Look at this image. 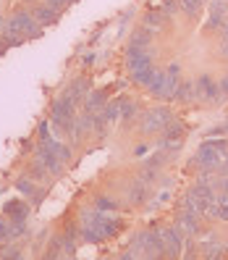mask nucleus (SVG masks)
I'll return each mask as SVG.
<instances>
[{"mask_svg": "<svg viewBox=\"0 0 228 260\" xmlns=\"http://www.w3.org/2000/svg\"><path fill=\"white\" fill-rule=\"evenodd\" d=\"M29 179H32V181H48V168H45L42 163L32 166V168H29Z\"/></svg>", "mask_w": 228, "mask_h": 260, "instance_id": "2eb2a0df", "label": "nucleus"}, {"mask_svg": "<svg viewBox=\"0 0 228 260\" xmlns=\"http://www.w3.org/2000/svg\"><path fill=\"white\" fill-rule=\"evenodd\" d=\"M197 168H200V171H202V168H220V163H223V155H220V152L215 150V147H212V142L207 140L200 150H197V155H194V160H192Z\"/></svg>", "mask_w": 228, "mask_h": 260, "instance_id": "20e7f679", "label": "nucleus"}, {"mask_svg": "<svg viewBox=\"0 0 228 260\" xmlns=\"http://www.w3.org/2000/svg\"><path fill=\"white\" fill-rule=\"evenodd\" d=\"M68 3H73V0H48V6H50L53 11H60V8L68 6Z\"/></svg>", "mask_w": 228, "mask_h": 260, "instance_id": "aec40b11", "label": "nucleus"}, {"mask_svg": "<svg viewBox=\"0 0 228 260\" xmlns=\"http://www.w3.org/2000/svg\"><path fill=\"white\" fill-rule=\"evenodd\" d=\"M16 189H19L24 197H29V200H37V187L32 184V179H29V176L16 179Z\"/></svg>", "mask_w": 228, "mask_h": 260, "instance_id": "9b49d317", "label": "nucleus"}, {"mask_svg": "<svg viewBox=\"0 0 228 260\" xmlns=\"http://www.w3.org/2000/svg\"><path fill=\"white\" fill-rule=\"evenodd\" d=\"M223 37L228 40V21H225V26H223Z\"/></svg>", "mask_w": 228, "mask_h": 260, "instance_id": "b1692460", "label": "nucleus"}, {"mask_svg": "<svg viewBox=\"0 0 228 260\" xmlns=\"http://www.w3.org/2000/svg\"><path fill=\"white\" fill-rule=\"evenodd\" d=\"M178 8L184 11L189 19H197L202 11V0H178Z\"/></svg>", "mask_w": 228, "mask_h": 260, "instance_id": "f8f14e48", "label": "nucleus"}, {"mask_svg": "<svg viewBox=\"0 0 228 260\" xmlns=\"http://www.w3.org/2000/svg\"><path fill=\"white\" fill-rule=\"evenodd\" d=\"M210 142H212V147H215L220 155H228V140H223V137H220V140H210Z\"/></svg>", "mask_w": 228, "mask_h": 260, "instance_id": "6ab92c4d", "label": "nucleus"}, {"mask_svg": "<svg viewBox=\"0 0 228 260\" xmlns=\"http://www.w3.org/2000/svg\"><path fill=\"white\" fill-rule=\"evenodd\" d=\"M165 76L173 82H181V63H171L168 69H165Z\"/></svg>", "mask_w": 228, "mask_h": 260, "instance_id": "a211bd4d", "label": "nucleus"}, {"mask_svg": "<svg viewBox=\"0 0 228 260\" xmlns=\"http://www.w3.org/2000/svg\"><path fill=\"white\" fill-rule=\"evenodd\" d=\"M105 105H108V95L97 89V92H89V95H87V100H84V111H89V113H100Z\"/></svg>", "mask_w": 228, "mask_h": 260, "instance_id": "6e6552de", "label": "nucleus"}, {"mask_svg": "<svg viewBox=\"0 0 228 260\" xmlns=\"http://www.w3.org/2000/svg\"><path fill=\"white\" fill-rule=\"evenodd\" d=\"M160 11L165 13V16H173V13L178 11V0H163V6H160Z\"/></svg>", "mask_w": 228, "mask_h": 260, "instance_id": "f3484780", "label": "nucleus"}, {"mask_svg": "<svg viewBox=\"0 0 228 260\" xmlns=\"http://www.w3.org/2000/svg\"><path fill=\"white\" fill-rule=\"evenodd\" d=\"M194 89H197V103H220L223 100L220 87L210 74H202L200 79L194 82Z\"/></svg>", "mask_w": 228, "mask_h": 260, "instance_id": "7ed1b4c3", "label": "nucleus"}, {"mask_svg": "<svg viewBox=\"0 0 228 260\" xmlns=\"http://www.w3.org/2000/svg\"><path fill=\"white\" fill-rule=\"evenodd\" d=\"M0 26H6V21H3V19H0Z\"/></svg>", "mask_w": 228, "mask_h": 260, "instance_id": "393cba45", "label": "nucleus"}, {"mask_svg": "<svg viewBox=\"0 0 228 260\" xmlns=\"http://www.w3.org/2000/svg\"><path fill=\"white\" fill-rule=\"evenodd\" d=\"M3 260H24L19 252H13V250H6V255H3Z\"/></svg>", "mask_w": 228, "mask_h": 260, "instance_id": "4be33fe9", "label": "nucleus"}, {"mask_svg": "<svg viewBox=\"0 0 228 260\" xmlns=\"http://www.w3.org/2000/svg\"><path fill=\"white\" fill-rule=\"evenodd\" d=\"M173 121V113L171 108H165V105H160V108H152L142 116V132L144 134H155V132H163L165 126H168Z\"/></svg>", "mask_w": 228, "mask_h": 260, "instance_id": "f03ea898", "label": "nucleus"}, {"mask_svg": "<svg viewBox=\"0 0 228 260\" xmlns=\"http://www.w3.org/2000/svg\"><path fill=\"white\" fill-rule=\"evenodd\" d=\"M165 19H168V16H165V13L158 8V11H149V13H147L144 24H147V29H160V26L165 24Z\"/></svg>", "mask_w": 228, "mask_h": 260, "instance_id": "ddd939ff", "label": "nucleus"}, {"mask_svg": "<svg viewBox=\"0 0 228 260\" xmlns=\"http://www.w3.org/2000/svg\"><path fill=\"white\" fill-rule=\"evenodd\" d=\"M129 203H134V205H142V203H147V197H149V192H147V184L144 181H136V184L129 189Z\"/></svg>", "mask_w": 228, "mask_h": 260, "instance_id": "9d476101", "label": "nucleus"}, {"mask_svg": "<svg viewBox=\"0 0 228 260\" xmlns=\"http://www.w3.org/2000/svg\"><path fill=\"white\" fill-rule=\"evenodd\" d=\"M6 213H8V221H13V223H26L29 205L21 203V200H11V203L6 205Z\"/></svg>", "mask_w": 228, "mask_h": 260, "instance_id": "423d86ee", "label": "nucleus"}, {"mask_svg": "<svg viewBox=\"0 0 228 260\" xmlns=\"http://www.w3.org/2000/svg\"><path fill=\"white\" fill-rule=\"evenodd\" d=\"M3 35H6V37H24V40H34V37H40V24L34 21L32 13L19 11V13H13V16L6 21Z\"/></svg>", "mask_w": 228, "mask_h": 260, "instance_id": "f257e3e1", "label": "nucleus"}, {"mask_svg": "<svg viewBox=\"0 0 228 260\" xmlns=\"http://www.w3.org/2000/svg\"><path fill=\"white\" fill-rule=\"evenodd\" d=\"M87 95H89V82L87 79L71 82V87H66V92H63V98L71 100L73 105H82V100H87Z\"/></svg>", "mask_w": 228, "mask_h": 260, "instance_id": "39448f33", "label": "nucleus"}, {"mask_svg": "<svg viewBox=\"0 0 228 260\" xmlns=\"http://www.w3.org/2000/svg\"><path fill=\"white\" fill-rule=\"evenodd\" d=\"M215 205H218V221H228V192H218Z\"/></svg>", "mask_w": 228, "mask_h": 260, "instance_id": "4468645a", "label": "nucleus"}, {"mask_svg": "<svg viewBox=\"0 0 228 260\" xmlns=\"http://www.w3.org/2000/svg\"><path fill=\"white\" fill-rule=\"evenodd\" d=\"M173 100H178V103H197V89H194V82H184L181 79L178 82V87H176V95H173Z\"/></svg>", "mask_w": 228, "mask_h": 260, "instance_id": "0eeeda50", "label": "nucleus"}, {"mask_svg": "<svg viewBox=\"0 0 228 260\" xmlns=\"http://www.w3.org/2000/svg\"><path fill=\"white\" fill-rule=\"evenodd\" d=\"M32 16H34V21H37V24H55L58 11H53L50 6H37V8L32 11Z\"/></svg>", "mask_w": 228, "mask_h": 260, "instance_id": "1a4fd4ad", "label": "nucleus"}, {"mask_svg": "<svg viewBox=\"0 0 228 260\" xmlns=\"http://www.w3.org/2000/svg\"><path fill=\"white\" fill-rule=\"evenodd\" d=\"M218 87H220V95H223V98H228V76H223V79L218 82Z\"/></svg>", "mask_w": 228, "mask_h": 260, "instance_id": "412c9836", "label": "nucleus"}, {"mask_svg": "<svg viewBox=\"0 0 228 260\" xmlns=\"http://www.w3.org/2000/svg\"><path fill=\"white\" fill-rule=\"evenodd\" d=\"M95 205H97V210H102V213H108V210H116V200H110V197H97L95 200Z\"/></svg>", "mask_w": 228, "mask_h": 260, "instance_id": "dca6fc26", "label": "nucleus"}, {"mask_svg": "<svg viewBox=\"0 0 228 260\" xmlns=\"http://www.w3.org/2000/svg\"><path fill=\"white\" fill-rule=\"evenodd\" d=\"M147 152H149V147H147V145H139V147L134 150V155H136V158H142V155H147Z\"/></svg>", "mask_w": 228, "mask_h": 260, "instance_id": "5701e85b", "label": "nucleus"}]
</instances>
